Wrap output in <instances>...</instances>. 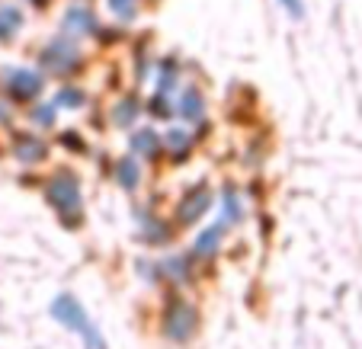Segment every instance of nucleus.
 Returning <instances> with one entry per match:
<instances>
[{"mask_svg":"<svg viewBox=\"0 0 362 349\" xmlns=\"http://www.w3.org/2000/svg\"><path fill=\"white\" fill-rule=\"evenodd\" d=\"M119 183H122L125 189H132V186L138 183V164L135 160H122V164H119Z\"/></svg>","mask_w":362,"mask_h":349,"instance_id":"ddd939ff","label":"nucleus"},{"mask_svg":"<svg viewBox=\"0 0 362 349\" xmlns=\"http://www.w3.org/2000/svg\"><path fill=\"white\" fill-rule=\"evenodd\" d=\"M52 314H55L58 321L64 324V327H71V330H77V333H83V340H87L90 349H103L100 333H96V327L87 321V311H83L81 304L71 298V295H62V298H55V302H52Z\"/></svg>","mask_w":362,"mask_h":349,"instance_id":"f257e3e1","label":"nucleus"},{"mask_svg":"<svg viewBox=\"0 0 362 349\" xmlns=\"http://www.w3.org/2000/svg\"><path fill=\"white\" fill-rule=\"evenodd\" d=\"M138 7H141V0H110V10H112L116 16H122V20L135 16Z\"/></svg>","mask_w":362,"mask_h":349,"instance_id":"f8f14e48","label":"nucleus"},{"mask_svg":"<svg viewBox=\"0 0 362 349\" xmlns=\"http://www.w3.org/2000/svg\"><path fill=\"white\" fill-rule=\"evenodd\" d=\"M218 234H221V225H212L209 231L202 234V240H199V254H205V250H215V244H218Z\"/></svg>","mask_w":362,"mask_h":349,"instance_id":"4468645a","label":"nucleus"},{"mask_svg":"<svg viewBox=\"0 0 362 349\" xmlns=\"http://www.w3.org/2000/svg\"><path fill=\"white\" fill-rule=\"evenodd\" d=\"M209 202H212V196H209V189H196L189 199H186V206H180V221L183 225H189V221H196L199 215L209 208Z\"/></svg>","mask_w":362,"mask_h":349,"instance_id":"423d86ee","label":"nucleus"},{"mask_svg":"<svg viewBox=\"0 0 362 349\" xmlns=\"http://www.w3.org/2000/svg\"><path fill=\"white\" fill-rule=\"evenodd\" d=\"M279 4L288 10V13L295 16V20H298V16H301V10H305V4H301V0H279Z\"/></svg>","mask_w":362,"mask_h":349,"instance_id":"dca6fc26","label":"nucleus"},{"mask_svg":"<svg viewBox=\"0 0 362 349\" xmlns=\"http://www.w3.org/2000/svg\"><path fill=\"white\" fill-rule=\"evenodd\" d=\"M48 199L55 202V208L64 215L68 225H74V218L81 215V189H77V179L74 177H55L52 189H48Z\"/></svg>","mask_w":362,"mask_h":349,"instance_id":"f03ea898","label":"nucleus"},{"mask_svg":"<svg viewBox=\"0 0 362 349\" xmlns=\"http://www.w3.org/2000/svg\"><path fill=\"white\" fill-rule=\"evenodd\" d=\"M7 87H10V93L13 96L29 100V96H39L42 77L35 74V71H7Z\"/></svg>","mask_w":362,"mask_h":349,"instance_id":"39448f33","label":"nucleus"},{"mask_svg":"<svg viewBox=\"0 0 362 349\" xmlns=\"http://www.w3.org/2000/svg\"><path fill=\"white\" fill-rule=\"evenodd\" d=\"M132 148H135L138 154H158V148H160V141L151 131H138L135 138H132Z\"/></svg>","mask_w":362,"mask_h":349,"instance_id":"9d476101","label":"nucleus"},{"mask_svg":"<svg viewBox=\"0 0 362 349\" xmlns=\"http://www.w3.org/2000/svg\"><path fill=\"white\" fill-rule=\"evenodd\" d=\"M164 330H167V336H170V340L186 343L192 333H196V311H192L189 304L177 302L170 311H167V317H164Z\"/></svg>","mask_w":362,"mask_h":349,"instance_id":"7ed1b4c3","label":"nucleus"},{"mask_svg":"<svg viewBox=\"0 0 362 349\" xmlns=\"http://www.w3.org/2000/svg\"><path fill=\"white\" fill-rule=\"evenodd\" d=\"M42 154H45V144L35 141V138H29V141H20V148H16V158L29 160V164H33V160H39Z\"/></svg>","mask_w":362,"mask_h":349,"instance_id":"1a4fd4ad","label":"nucleus"},{"mask_svg":"<svg viewBox=\"0 0 362 349\" xmlns=\"http://www.w3.org/2000/svg\"><path fill=\"white\" fill-rule=\"evenodd\" d=\"M23 26V13L16 7H0V39H13Z\"/></svg>","mask_w":362,"mask_h":349,"instance_id":"6e6552de","label":"nucleus"},{"mask_svg":"<svg viewBox=\"0 0 362 349\" xmlns=\"http://www.w3.org/2000/svg\"><path fill=\"white\" fill-rule=\"evenodd\" d=\"M64 26H68V29L77 26L81 32H90V29L96 26V20L90 16V10H71V13H68V23H64Z\"/></svg>","mask_w":362,"mask_h":349,"instance_id":"9b49d317","label":"nucleus"},{"mask_svg":"<svg viewBox=\"0 0 362 349\" xmlns=\"http://www.w3.org/2000/svg\"><path fill=\"white\" fill-rule=\"evenodd\" d=\"M202 110H205L202 93H199V90H183V96H180V116L196 122V119L202 116Z\"/></svg>","mask_w":362,"mask_h":349,"instance_id":"0eeeda50","label":"nucleus"},{"mask_svg":"<svg viewBox=\"0 0 362 349\" xmlns=\"http://www.w3.org/2000/svg\"><path fill=\"white\" fill-rule=\"evenodd\" d=\"M170 148H186V131H170Z\"/></svg>","mask_w":362,"mask_h":349,"instance_id":"f3484780","label":"nucleus"},{"mask_svg":"<svg viewBox=\"0 0 362 349\" xmlns=\"http://www.w3.org/2000/svg\"><path fill=\"white\" fill-rule=\"evenodd\" d=\"M81 100H83V96H81V93H77V90H62V93H58V100H55V103H58V106H62V103H71V106H81Z\"/></svg>","mask_w":362,"mask_h":349,"instance_id":"2eb2a0df","label":"nucleus"},{"mask_svg":"<svg viewBox=\"0 0 362 349\" xmlns=\"http://www.w3.org/2000/svg\"><path fill=\"white\" fill-rule=\"evenodd\" d=\"M42 61H45V68L68 71V68H74L77 52H74V45H71L68 39H58V42H52V45H48V52L42 55Z\"/></svg>","mask_w":362,"mask_h":349,"instance_id":"20e7f679","label":"nucleus"}]
</instances>
